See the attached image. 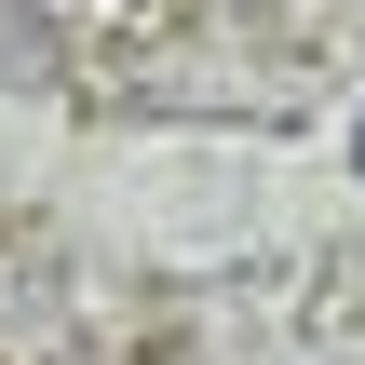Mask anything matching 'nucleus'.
Here are the masks:
<instances>
[{
    "label": "nucleus",
    "mask_w": 365,
    "mask_h": 365,
    "mask_svg": "<svg viewBox=\"0 0 365 365\" xmlns=\"http://www.w3.org/2000/svg\"><path fill=\"white\" fill-rule=\"evenodd\" d=\"M352 176H365V122H352Z\"/></svg>",
    "instance_id": "obj_1"
}]
</instances>
